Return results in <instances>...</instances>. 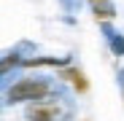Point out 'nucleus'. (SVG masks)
Here are the masks:
<instances>
[{"instance_id": "1", "label": "nucleus", "mask_w": 124, "mask_h": 121, "mask_svg": "<svg viewBox=\"0 0 124 121\" xmlns=\"http://www.w3.org/2000/svg\"><path fill=\"white\" fill-rule=\"evenodd\" d=\"M73 116V102L65 94H49V97H40L32 100L24 110L27 121H68Z\"/></svg>"}, {"instance_id": "2", "label": "nucleus", "mask_w": 124, "mask_h": 121, "mask_svg": "<svg viewBox=\"0 0 124 121\" xmlns=\"http://www.w3.org/2000/svg\"><path fill=\"white\" fill-rule=\"evenodd\" d=\"M57 92V84L46 75H30V78H19L16 84L6 86V102H32V100H40V97H49Z\"/></svg>"}, {"instance_id": "3", "label": "nucleus", "mask_w": 124, "mask_h": 121, "mask_svg": "<svg viewBox=\"0 0 124 121\" xmlns=\"http://www.w3.org/2000/svg\"><path fill=\"white\" fill-rule=\"evenodd\" d=\"M70 65V57H24L22 67H62Z\"/></svg>"}, {"instance_id": "4", "label": "nucleus", "mask_w": 124, "mask_h": 121, "mask_svg": "<svg viewBox=\"0 0 124 121\" xmlns=\"http://www.w3.org/2000/svg\"><path fill=\"white\" fill-rule=\"evenodd\" d=\"M100 30L105 32V40H108V46H111L113 57H124V35H121V32H116L108 22H100Z\"/></svg>"}, {"instance_id": "5", "label": "nucleus", "mask_w": 124, "mask_h": 121, "mask_svg": "<svg viewBox=\"0 0 124 121\" xmlns=\"http://www.w3.org/2000/svg\"><path fill=\"white\" fill-rule=\"evenodd\" d=\"M89 8H92V14L97 16V22H111V19L116 16L113 0H89Z\"/></svg>"}, {"instance_id": "6", "label": "nucleus", "mask_w": 124, "mask_h": 121, "mask_svg": "<svg viewBox=\"0 0 124 121\" xmlns=\"http://www.w3.org/2000/svg\"><path fill=\"white\" fill-rule=\"evenodd\" d=\"M59 78H68L78 92H86V78H84L81 70H76V67H73V70H65V73H59Z\"/></svg>"}, {"instance_id": "7", "label": "nucleus", "mask_w": 124, "mask_h": 121, "mask_svg": "<svg viewBox=\"0 0 124 121\" xmlns=\"http://www.w3.org/2000/svg\"><path fill=\"white\" fill-rule=\"evenodd\" d=\"M62 6H65V11H76L78 6H81V0H59Z\"/></svg>"}]
</instances>
